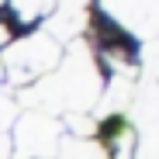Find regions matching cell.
<instances>
[{
    "mask_svg": "<svg viewBox=\"0 0 159 159\" xmlns=\"http://www.w3.org/2000/svg\"><path fill=\"white\" fill-rule=\"evenodd\" d=\"M31 111L42 114H83L100 100V69L83 42H73L59 66L21 93Z\"/></svg>",
    "mask_w": 159,
    "mask_h": 159,
    "instance_id": "obj_1",
    "label": "cell"
},
{
    "mask_svg": "<svg viewBox=\"0 0 159 159\" xmlns=\"http://www.w3.org/2000/svg\"><path fill=\"white\" fill-rule=\"evenodd\" d=\"M59 59H62V45L52 35L38 31V35H28V38L7 45L0 66L7 69V80L14 87H28L35 80H42L45 73H52L59 66Z\"/></svg>",
    "mask_w": 159,
    "mask_h": 159,
    "instance_id": "obj_2",
    "label": "cell"
},
{
    "mask_svg": "<svg viewBox=\"0 0 159 159\" xmlns=\"http://www.w3.org/2000/svg\"><path fill=\"white\" fill-rule=\"evenodd\" d=\"M59 142H62L59 121L42 111H28L17 118L11 139V159H52L59 152Z\"/></svg>",
    "mask_w": 159,
    "mask_h": 159,
    "instance_id": "obj_3",
    "label": "cell"
},
{
    "mask_svg": "<svg viewBox=\"0 0 159 159\" xmlns=\"http://www.w3.org/2000/svg\"><path fill=\"white\" fill-rule=\"evenodd\" d=\"M100 4L118 24L142 38L159 31V0H100Z\"/></svg>",
    "mask_w": 159,
    "mask_h": 159,
    "instance_id": "obj_4",
    "label": "cell"
},
{
    "mask_svg": "<svg viewBox=\"0 0 159 159\" xmlns=\"http://www.w3.org/2000/svg\"><path fill=\"white\" fill-rule=\"evenodd\" d=\"M131 121L142 135H159V80H145L135 87V97H131Z\"/></svg>",
    "mask_w": 159,
    "mask_h": 159,
    "instance_id": "obj_5",
    "label": "cell"
},
{
    "mask_svg": "<svg viewBox=\"0 0 159 159\" xmlns=\"http://www.w3.org/2000/svg\"><path fill=\"white\" fill-rule=\"evenodd\" d=\"M131 97H135V83H131V80H125V76H114L111 87H107V93L93 104V118H111V114L128 111Z\"/></svg>",
    "mask_w": 159,
    "mask_h": 159,
    "instance_id": "obj_6",
    "label": "cell"
},
{
    "mask_svg": "<svg viewBox=\"0 0 159 159\" xmlns=\"http://www.w3.org/2000/svg\"><path fill=\"white\" fill-rule=\"evenodd\" d=\"M59 159H107L100 145H93L90 139H73V142H59Z\"/></svg>",
    "mask_w": 159,
    "mask_h": 159,
    "instance_id": "obj_7",
    "label": "cell"
},
{
    "mask_svg": "<svg viewBox=\"0 0 159 159\" xmlns=\"http://www.w3.org/2000/svg\"><path fill=\"white\" fill-rule=\"evenodd\" d=\"M14 118H17V97L7 87H0V135H7V128L14 125Z\"/></svg>",
    "mask_w": 159,
    "mask_h": 159,
    "instance_id": "obj_8",
    "label": "cell"
},
{
    "mask_svg": "<svg viewBox=\"0 0 159 159\" xmlns=\"http://www.w3.org/2000/svg\"><path fill=\"white\" fill-rule=\"evenodd\" d=\"M142 76L145 80H159V42H145L142 45Z\"/></svg>",
    "mask_w": 159,
    "mask_h": 159,
    "instance_id": "obj_9",
    "label": "cell"
},
{
    "mask_svg": "<svg viewBox=\"0 0 159 159\" xmlns=\"http://www.w3.org/2000/svg\"><path fill=\"white\" fill-rule=\"evenodd\" d=\"M14 7H17V14H21L24 21H35L42 11L52 7V0H14Z\"/></svg>",
    "mask_w": 159,
    "mask_h": 159,
    "instance_id": "obj_10",
    "label": "cell"
},
{
    "mask_svg": "<svg viewBox=\"0 0 159 159\" xmlns=\"http://www.w3.org/2000/svg\"><path fill=\"white\" fill-rule=\"evenodd\" d=\"M66 125L76 131V139H90L93 135V118H87V114H66Z\"/></svg>",
    "mask_w": 159,
    "mask_h": 159,
    "instance_id": "obj_11",
    "label": "cell"
},
{
    "mask_svg": "<svg viewBox=\"0 0 159 159\" xmlns=\"http://www.w3.org/2000/svg\"><path fill=\"white\" fill-rule=\"evenodd\" d=\"M135 159H159V135H142L135 145Z\"/></svg>",
    "mask_w": 159,
    "mask_h": 159,
    "instance_id": "obj_12",
    "label": "cell"
},
{
    "mask_svg": "<svg viewBox=\"0 0 159 159\" xmlns=\"http://www.w3.org/2000/svg\"><path fill=\"white\" fill-rule=\"evenodd\" d=\"M52 11H87V0H52Z\"/></svg>",
    "mask_w": 159,
    "mask_h": 159,
    "instance_id": "obj_13",
    "label": "cell"
},
{
    "mask_svg": "<svg viewBox=\"0 0 159 159\" xmlns=\"http://www.w3.org/2000/svg\"><path fill=\"white\" fill-rule=\"evenodd\" d=\"M0 159H11V135H0Z\"/></svg>",
    "mask_w": 159,
    "mask_h": 159,
    "instance_id": "obj_14",
    "label": "cell"
},
{
    "mask_svg": "<svg viewBox=\"0 0 159 159\" xmlns=\"http://www.w3.org/2000/svg\"><path fill=\"white\" fill-rule=\"evenodd\" d=\"M11 42V28H7V24H0V45H7Z\"/></svg>",
    "mask_w": 159,
    "mask_h": 159,
    "instance_id": "obj_15",
    "label": "cell"
},
{
    "mask_svg": "<svg viewBox=\"0 0 159 159\" xmlns=\"http://www.w3.org/2000/svg\"><path fill=\"white\" fill-rule=\"evenodd\" d=\"M0 73H4V66H0Z\"/></svg>",
    "mask_w": 159,
    "mask_h": 159,
    "instance_id": "obj_16",
    "label": "cell"
}]
</instances>
